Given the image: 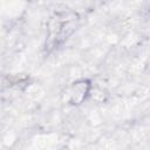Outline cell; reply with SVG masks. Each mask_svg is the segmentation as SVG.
Masks as SVG:
<instances>
[{
    "label": "cell",
    "mask_w": 150,
    "mask_h": 150,
    "mask_svg": "<svg viewBox=\"0 0 150 150\" xmlns=\"http://www.w3.org/2000/svg\"><path fill=\"white\" fill-rule=\"evenodd\" d=\"M80 18L77 13L63 11L54 13L47 23L46 49L53 50L62 45L75 30Z\"/></svg>",
    "instance_id": "1"
},
{
    "label": "cell",
    "mask_w": 150,
    "mask_h": 150,
    "mask_svg": "<svg viewBox=\"0 0 150 150\" xmlns=\"http://www.w3.org/2000/svg\"><path fill=\"white\" fill-rule=\"evenodd\" d=\"M94 90V82L89 77H80L71 81L64 91V100L68 105L79 107L87 102Z\"/></svg>",
    "instance_id": "2"
}]
</instances>
